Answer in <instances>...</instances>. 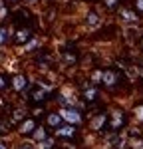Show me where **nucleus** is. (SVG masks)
<instances>
[{"label": "nucleus", "instance_id": "7", "mask_svg": "<svg viewBox=\"0 0 143 149\" xmlns=\"http://www.w3.org/2000/svg\"><path fill=\"white\" fill-rule=\"evenodd\" d=\"M28 38H30V30H26V28L16 32V40H18V42H26Z\"/></svg>", "mask_w": 143, "mask_h": 149}, {"label": "nucleus", "instance_id": "15", "mask_svg": "<svg viewBox=\"0 0 143 149\" xmlns=\"http://www.w3.org/2000/svg\"><path fill=\"white\" fill-rule=\"evenodd\" d=\"M44 95H46V90H36L32 97H34V100H44Z\"/></svg>", "mask_w": 143, "mask_h": 149}, {"label": "nucleus", "instance_id": "21", "mask_svg": "<svg viewBox=\"0 0 143 149\" xmlns=\"http://www.w3.org/2000/svg\"><path fill=\"white\" fill-rule=\"evenodd\" d=\"M4 86H6V81H4V78H2V76H0V90H2V88H4Z\"/></svg>", "mask_w": 143, "mask_h": 149}, {"label": "nucleus", "instance_id": "19", "mask_svg": "<svg viewBox=\"0 0 143 149\" xmlns=\"http://www.w3.org/2000/svg\"><path fill=\"white\" fill-rule=\"evenodd\" d=\"M18 149H34V147H32L30 143H20V145H18Z\"/></svg>", "mask_w": 143, "mask_h": 149}, {"label": "nucleus", "instance_id": "22", "mask_svg": "<svg viewBox=\"0 0 143 149\" xmlns=\"http://www.w3.org/2000/svg\"><path fill=\"white\" fill-rule=\"evenodd\" d=\"M137 8H139V10H143V0H137Z\"/></svg>", "mask_w": 143, "mask_h": 149}, {"label": "nucleus", "instance_id": "25", "mask_svg": "<svg viewBox=\"0 0 143 149\" xmlns=\"http://www.w3.org/2000/svg\"><path fill=\"white\" fill-rule=\"evenodd\" d=\"M8 2H18V0H8Z\"/></svg>", "mask_w": 143, "mask_h": 149}, {"label": "nucleus", "instance_id": "14", "mask_svg": "<svg viewBox=\"0 0 143 149\" xmlns=\"http://www.w3.org/2000/svg\"><path fill=\"white\" fill-rule=\"evenodd\" d=\"M4 42H8V30L0 28V44H4Z\"/></svg>", "mask_w": 143, "mask_h": 149}, {"label": "nucleus", "instance_id": "18", "mask_svg": "<svg viewBox=\"0 0 143 149\" xmlns=\"http://www.w3.org/2000/svg\"><path fill=\"white\" fill-rule=\"evenodd\" d=\"M117 2H119V0H106V4L109 6V8H115V6H117Z\"/></svg>", "mask_w": 143, "mask_h": 149}, {"label": "nucleus", "instance_id": "6", "mask_svg": "<svg viewBox=\"0 0 143 149\" xmlns=\"http://www.w3.org/2000/svg\"><path fill=\"white\" fill-rule=\"evenodd\" d=\"M56 133H58L60 137H72L76 133V129H74V125H68V127H60Z\"/></svg>", "mask_w": 143, "mask_h": 149}, {"label": "nucleus", "instance_id": "3", "mask_svg": "<svg viewBox=\"0 0 143 149\" xmlns=\"http://www.w3.org/2000/svg\"><path fill=\"white\" fill-rule=\"evenodd\" d=\"M34 129H36V121L34 119H26L22 125H20V133H22V135H28V133H32Z\"/></svg>", "mask_w": 143, "mask_h": 149}, {"label": "nucleus", "instance_id": "8", "mask_svg": "<svg viewBox=\"0 0 143 149\" xmlns=\"http://www.w3.org/2000/svg\"><path fill=\"white\" fill-rule=\"evenodd\" d=\"M60 121H62V115L60 113H50L48 115V123H50V125H60Z\"/></svg>", "mask_w": 143, "mask_h": 149}, {"label": "nucleus", "instance_id": "13", "mask_svg": "<svg viewBox=\"0 0 143 149\" xmlns=\"http://www.w3.org/2000/svg\"><path fill=\"white\" fill-rule=\"evenodd\" d=\"M95 95H97L95 88H87V92H85V100H87V102H92V100H95Z\"/></svg>", "mask_w": 143, "mask_h": 149}, {"label": "nucleus", "instance_id": "9", "mask_svg": "<svg viewBox=\"0 0 143 149\" xmlns=\"http://www.w3.org/2000/svg\"><path fill=\"white\" fill-rule=\"evenodd\" d=\"M103 123H106V115H97V117H95V121L92 123V127H94V129H99Z\"/></svg>", "mask_w": 143, "mask_h": 149}, {"label": "nucleus", "instance_id": "16", "mask_svg": "<svg viewBox=\"0 0 143 149\" xmlns=\"http://www.w3.org/2000/svg\"><path fill=\"white\" fill-rule=\"evenodd\" d=\"M135 115H137V119H139V121H143V105L135 107Z\"/></svg>", "mask_w": 143, "mask_h": 149}, {"label": "nucleus", "instance_id": "11", "mask_svg": "<svg viewBox=\"0 0 143 149\" xmlns=\"http://www.w3.org/2000/svg\"><path fill=\"white\" fill-rule=\"evenodd\" d=\"M121 16H123V20H127V22L135 20V14H133L131 10H121Z\"/></svg>", "mask_w": 143, "mask_h": 149}, {"label": "nucleus", "instance_id": "2", "mask_svg": "<svg viewBox=\"0 0 143 149\" xmlns=\"http://www.w3.org/2000/svg\"><path fill=\"white\" fill-rule=\"evenodd\" d=\"M101 80H103L106 86H115V84H117V74L111 72V70H107V72L101 74Z\"/></svg>", "mask_w": 143, "mask_h": 149}, {"label": "nucleus", "instance_id": "17", "mask_svg": "<svg viewBox=\"0 0 143 149\" xmlns=\"http://www.w3.org/2000/svg\"><path fill=\"white\" fill-rule=\"evenodd\" d=\"M107 141H109V143H111L113 147H115V143H117V147H119V143H121V137H115V135H113V137H109Z\"/></svg>", "mask_w": 143, "mask_h": 149}, {"label": "nucleus", "instance_id": "4", "mask_svg": "<svg viewBox=\"0 0 143 149\" xmlns=\"http://www.w3.org/2000/svg\"><path fill=\"white\" fill-rule=\"evenodd\" d=\"M123 125V113L121 111H113V119H111V129H119Z\"/></svg>", "mask_w": 143, "mask_h": 149}, {"label": "nucleus", "instance_id": "5", "mask_svg": "<svg viewBox=\"0 0 143 149\" xmlns=\"http://www.w3.org/2000/svg\"><path fill=\"white\" fill-rule=\"evenodd\" d=\"M12 86H14V90H18V92H20V90H24V88L28 86V81H26L24 76H16L14 81H12Z\"/></svg>", "mask_w": 143, "mask_h": 149}, {"label": "nucleus", "instance_id": "12", "mask_svg": "<svg viewBox=\"0 0 143 149\" xmlns=\"http://www.w3.org/2000/svg\"><path fill=\"white\" fill-rule=\"evenodd\" d=\"M97 22H99V20H97V14H95V12H90V14H87V24H90V26H95Z\"/></svg>", "mask_w": 143, "mask_h": 149}, {"label": "nucleus", "instance_id": "10", "mask_svg": "<svg viewBox=\"0 0 143 149\" xmlns=\"http://www.w3.org/2000/svg\"><path fill=\"white\" fill-rule=\"evenodd\" d=\"M44 137H46V131H44V127H38V129L34 131V139H36V141H42Z\"/></svg>", "mask_w": 143, "mask_h": 149}, {"label": "nucleus", "instance_id": "20", "mask_svg": "<svg viewBox=\"0 0 143 149\" xmlns=\"http://www.w3.org/2000/svg\"><path fill=\"white\" fill-rule=\"evenodd\" d=\"M36 44H38V42H36V40H32V42H30V44L26 46V52H30V50H32V48H34Z\"/></svg>", "mask_w": 143, "mask_h": 149}, {"label": "nucleus", "instance_id": "23", "mask_svg": "<svg viewBox=\"0 0 143 149\" xmlns=\"http://www.w3.org/2000/svg\"><path fill=\"white\" fill-rule=\"evenodd\" d=\"M26 2H28V4H36L38 0H26Z\"/></svg>", "mask_w": 143, "mask_h": 149}, {"label": "nucleus", "instance_id": "1", "mask_svg": "<svg viewBox=\"0 0 143 149\" xmlns=\"http://www.w3.org/2000/svg\"><path fill=\"white\" fill-rule=\"evenodd\" d=\"M60 115H62V119H66V121H70V123H80V121H82V115L78 113V109H74V107L62 109Z\"/></svg>", "mask_w": 143, "mask_h": 149}, {"label": "nucleus", "instance_id": "24", "mask_svg": "<svg viewBox=\"0 0 143 149\" xmlns=\"http://www.w3.org/2000/svg\"><path fill=\"white\" fill-rule=\"evenodd\" d=\"M0 149H8V147H6V145H4V143H0Z\"/></svg>", "mask_w": 143, "mask_h": 149}]
</instances>
